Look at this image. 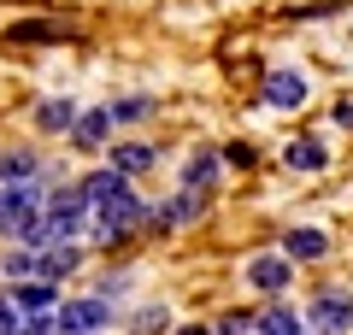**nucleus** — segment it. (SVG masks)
<instances>
[{"instance_id":"dca6fc26","label":"nucleus","mask_w":353,"mask_h":335,"mask_svg":"<svg viewBox=\"0 0 353 335\" xmlns=\"http://www.w3.org/2000/svg\"><path fill=\"white\" fill-rule=\"evenodd\" d=\"M253 335H312L306 329V318H294V306H265V312H253Z\"/></svg>"},{"instance_id":"0eeeda50","label":"nucleus","mask_w":353,"mask_h":335,"mask_svg":"<svg viewBox=\"0 0 353 335\" xmlns=\"http://www.w3.org/2000/svg\"><path fill=\"white\" fill-rule=\"evenodd\" d=\"M77 30L65 18H12L6 24V41H24V48H48V41H71Z\"/></svg>"},{"instance_id":"7ed1b4c3","label":"nucleus","mask_w":353,"mask_h":335,"mask_svg":"<svg viewBox=\"0 0 353 335\" xmlns=\"http://www.w3.org/2000/svg\"><path fill=\"white\" fill-rule=\"evenodd\" d=\"M306 329L312 335H347L353 329V294L347 288H318L312 300H306Z\"/></svg>"},{"instance_id":"aec40b11","label":"nucleus","mask_w":353,"mask_h":335,"mask_svg":"<svg viewBox=\"0 0 353 335\" xmlns=\"http://www.w3.org/2000/svg\"><path fill=\"white\" fill-rule=\"evenodd\" d=\"M112 118H118V124H141V118H153V94H124V100H112Z\"/></svg>"},{"instance_id":"393cba45","label":"nucleus","mask_w":353,"mask_h":335,"mask_svg":"<svg viewBox=\"0 0 353 335\" xmlns=\"http://www.w3.org/2000/svg\"><path fill=\"white\" fill-rule=\"evenodd\" d=\"M18 323H24V312L12 306V294L0 288V335H18Z\"/></svg>"},{"instance_id":"bb28decb","label":"nucleus","mask_w":353,"mask_h":335,"mask_svg":"<svg viewBox=\"0 0 353 335\" xmlns=\"http://www.w3.org/2000/svg\"><path fill=\"white\" fill-rule=\"evenodd\" d=\"M171 335H212V323H183V329H171Z\"/></svg>"},{"instance_id":"5701e85b","label":"nucleus","mask_w":353,"mask_h":335,"mask_svg":"<svg viewBox=\"0 0 353 335\" xmlns=\"http://www.w3.org/2000/svg\"><path fill=\"white\" fill-rule=\"evenodd\" d=\"M130 283H136V271H130V265H118L112 276H101V288H94V294H106V300H118V294H124Z\"/></svg>"},{"instance_id":"a878e982","label":"nucleus","mask_w":353,"mask_h":335,"mask_svg":"<svg viewBox=\"0 0 353 335\" xmlns=\"http://www.w3.org/2000/svg\"><path fill=\"white\" fill-rule=\"evenodd\" d=\"M330 118H336V124L353 136V100H336V112H330Z\"/></svg>"},{"instance_id":"f257e3e1","label":"nucleus","mask_w":353,"mask_h":335,"mask_svg":"<svg viewBox=\"0 0 353 335\" xmlns=\"http://www.w3.org/2000/svg\"><path fill=\"white\" fill-rule=\"evenodd\" d=\"M59 188V176L41 171L36 183H18V188H0V241L12 247V241H24L30 230H36L41 206H48V194Z\"/></svg>"},{"instance_id":"6e6552de","label":"nucleus","mask_w":353,"mask_h":335,"mask_svg":"<svg viewBox=\"0 0 353 335\" xmlns=\"http://www.w3.org/2000/svg\"><path fill=\"white\" fill-rule=\"evenodd\" d=\"M259 100H265V106H277V112H294V106H306V77L283 65V71H271V77L259 83Z\"/></svg>"},{"instance_id":"4be33fe9","label":"nucleus","mask_w":353,"mask_h":335,"mask_svg":"<svg viewBox=\"0 0 353 335\" xmlns=\"http://www.w3.org/2000/svg\"><path fill=\"white\" fill-rule=\"evenodd\" d=\"M224 165H236V171H253V165H259V148H253V141H230V148H224Z\"/></svg>"},{"instance_id":"39448f33","label":"nucleus","mask_w":353,"mask_h":335,"mask_svg":"<svg viewBox=\"0 0 353 335\" xmlns=\"http://www.w3.org/2000/svg\"><path fill=\"white\" fill-rule=\"evenodd\" d=\"M218 176H224V148H194L189 159H183V176H176V183L189 188V194H212Z\"/></svg>"},{"instance_id":"a211bd4d","label":"nucleus","mask_w":353,"mask_h":335,"mask_svg":"<svg viewBox=\"0 0 353 335\" xmlns=\"http://www.w3.org/2000/svg\"><path fill=\"white\" fill-rule=\"evenodd\" d=\"M124 323H130V335H171V329H176V323H171V306H159V300L136 306Z\"/></svg>"},{"instance_id":"9d476101","label":"nucleus","mask_w":353,"mask_h":335,"mask_svg":"<svg viewBox=\"0 0 353 335\" xmlns=\"http://www.w3.org/2000/svg\"><path fill=\"white\" fill-rule=\"evenodd\" d=\"M77 271H83V247L77 241H53V247L36 253V276H48V283H65Z\"/></svg>"},{"instance_id":"f3484780","label":"nucleus","mask_w":353,"mask_h":335,"mask_svg":"<svg viewBox=\"0 0 353 335\" xmlns=\"http://www.w3.org/2000/svg\"><path fill=\"white\" fill-rule=\"evenodd\" d=\"M283 253H289L294 265L324 259V253H330V236H324V230H306V223H301V230H289V236H283Z\"/></svg>"},{"instance_id":"2eb2a0df","label":"nucleus","mask_w":353,"mask_h":335,"mask_svg":"<svg viewBox=\"0 0 353 335\" xmlns=\"http://www.w3.org/2000/svg\"><path fill=\"white\" fill-rule=\"evenodd\" d=\"M283 165L301 171V176H312V171H324V165H330V148H324L318 136H294L289 148H283Z\"/></svg>"},{"instance_id":"20e7f679","label":"nucleus","mask_w":353,"mask_h":335,"mask_svg":"<svg viewBox=\"0 0 353 335\" xmlns=\"http://www.w3.org/2000/svg\"><path fill=\"white\" fill-rule=\"evenodd\" d=\"M112 130H118V118H112V106H88V112H77V124H71V148L77 153H106L112 148Z\"/></svg>"},{"instance_id":"412c9836","label":"nucleus","mask_w":353,"mask_h":335,"mask_svg":"<svg viewBox=\"0 0 353 335\" xmlns=\"http://www.w3.org/2000/svg\"><path fill=\"white\" fill-rule=\"evenodd\" d=\"M18 335H59V312H30L18 323Z\"/></svg>"},{"instance_id":"b1692460","label":"nucleus","mask_w":353,"mask_h":335,"mask_svg":"<svg viewBox=\"0 0 353 335\" xmlns=\"http://www.w3.org/2000/svg\"><path fill=\"white\" fill-rule=\"evenodd\" d=\"M248 329H253V312H224L212 323V335H248Z\"/></svg>"},{"instance_id":"1a4fd4ad","label":"nucleus","mask_w":353,"mask_h":335,"mask_svg":"<svg viewBox=\"0 0 353 335\" xmlns=\"http://www.w3.org/2000/svg\"><path fill=\"white\" fill-rule=\"evenodd\" d=\"M106 165H112L118 176H141V171L159 165V148H153V141H112V148H106Z\"/></svg>"},{"instance_id":"6ab92c4d","label":"nucleus","mask_w":353,"mask_h":335,"mask_svg":"<svg viewBox=\"0 0 353 335\" xmlns=\"http://www.w3.org/2000/svg\"><path fill=\"white\" fill-rule=\"evenodd\" d=\"M36 276V247H24V241H12V247L0 253V283L12 288V283H30Z\"/></svg>"},{"instance_id":"f8f14e48","label":"nucleus","mask_w":353,"mask_h":335,"mask_svg":"<svg viewBox=\"0 0 353 335\" xmlns=\"http://www.w3.org/2000/svg\"><path fill=\"white\" fill-rule=\"evenodd\" d=\"M77 100H65V94H48V100H36V112H30V118H36V130L41 136H71V124H77Z\"/></svg>"},{"instance_id":"9b49d317","label":"nucleus","mask_w":353,"mask_h":335,"mask_svg":"<svg viewBox=\"0 0 353 335\" xmlns=\"http://www.w3.org/2000/svg\"><path fill=\"white\" fill-rule=\"evenodd\" d=\"M6 294H12V306L18 312H24V318H30V312H59V283H48V276H30V283H12V288H6Z\"/></svg>"},{"instance_id":"4468645a","label":"nucleus","mask_w":353,"mask_h":335,"mask_svg":"<svg viewBox=\"0 0 353 335\" xmlns=\"http://www.w3.org/2000/svg\"><path fill=\"white\" fill-rule=\"evenodd\" d=\"M77 188H83V200H88V206H106L112 194H124V188H130V176H118L112 165H94V171H83V176H77Z\"/></svg>"},{"instance_id":"f03ea898","label":"nucleus","mask_w":353,"mask_h":335,"mask_svg":"<svg viewBox=\"0 0 353 335\" xmlns=\"http://www.w3.org/2000/svg\"><path fill=\"white\" fill-rule=\"evenodd\" d=\"M118 323V306L106 294H71L59 300V335H101Z\"/></svg>"},{"instance_id":"423d86ee","label":"nucleus","mask_w":353,"mask_h":335,"mask_svg":"<svg viewBox=\"0 0 353 335\" xmlns=\"http://www.w3.org/2000/svg\"><path fill=\"white\" fill-rule=\"evenodd\" d=\"M289 283H294V259H289V253H259V259H248V288H259V294H283Z\"/></svg>"},{"instance_id":"ddd939ff","label":"nucleus","mask_w":353,"mask_h":335,"mask_svg":"<svg viewBox=\"0 0 353 335\" xmlns=\"http://www.w3.org/2000/svg\"><path fill=\"white\" fill-rule=\"evenodd\" d=\"M48 171L36 148H0V188H18V183H36Z\"/></svg>"}]
</instances>
